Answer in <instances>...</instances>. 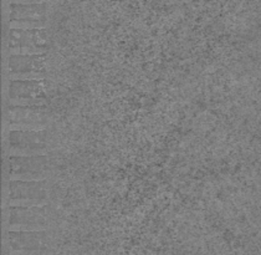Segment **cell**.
<instances>
[{
  "label": "cell",
  "mask_w": 261,
  "mask_h": 255,
  "mask_svg": "<svg viewBox=\"0 0 261 255\" xmlns=\"http://www.w3.org/2000/svg\"><path fill=\"white\" fill-rule=\"evenodd\" d=\"M54 223V212L46 206H10L9 231H49Z\"/></svg>",
  "instance_id": "obj_1"
},
{
  "label": "cell",
  "mask_w": 261,
  "mask_h": 255,
  "mask_svg": "<svg viewBox=\"0 0 261 255\" xmlns=\"http://www.w3.org/2000/svg\"><path fill=\"white\" fill-rule=\"evenodd\" d=\"M9 156L47 155L50 147V135L44 130H10Z\"/></svg>",
  "instance_id": "obj_2"
},
{
  "label": "cell",
  "mask_w": 261,
  "mask_h": 255,
  "mask_svg": "<svg viewBox=\"0 0 261 255\" xmlns=\"http://www.w3.org/2000/svg\"><path fill=\"white\" fill-rule=\"evenodd\" d=\"M8 45L10 54H46L50 50V36L45 28H10Z\"/></svg>",
  "instance_id": "obj_3"
},
{
  "label": "cell",
  "mask_w": 261,
  "mask_h": 255,
  "mask_svg": "<svg viewBox=\"0 0 261 255\" xmlns=\"http://www.w3.org/2000/svg\"><path fill=\"white\" fill-rule=\"evenodd\" d=\"M9 206H46L49 204V186L46 180H10L8 187Z\"/></svg>",
  "instance_id": "obj_4"
},
{
  "label": "cell",
  "mask_w": 261,
  "mask_h": 255,
  "mask_svg": "<svg viewBox=\"0 0 261 255\" xmlns=\"http://www.w3.org/2000/svg\"><path fill=\"white\" fill-rule=\"evenodd\" d=\"M51 162L47 155L9 156V178L20 181H42L49 177Z\"/></svg>",
  "instance_id": "obj_5"
},
{
  "label": "cell",
  "mask_w": 261,
  "mask_h": 255,
  "mask_svg": "<svg viewBox=\"0 0 261 255\" xmlns=\"http://www.w3.org/2000/svg\"><path fill=\"white\" fill-rule=\"evenodd\" d=\"M47 97V84L44 79L10 80L9 105L42 106Z\"/></svg>",
  "instance_id": "obj_6"
},
{
  "label": "cell",
  "mask_w": 261,
  "mask_h": 255,
  "mask_svg": "<svg viewBox=\"0 0 261 255\" xmlns=\"http://www.w3.org/2000/svg\"><path fill=\"white\" fill-rule=\"evenodd\" d=\"M47 69L46 54H10L8 60V73L10 80L22 79H45Z\"/></svg>",
  "instance_id": "obj_7"
},
{
  "label": "cell",
  "mask_w": 261,
  "mask_h": 255,
  "mask_svg": "<svg viewBox=\"0 0 261 255\" xmlns=\"http://www.w3.org/2000/svg\"><path fill=\"white\" fill-rule=\"evenodd\" d=\"M7 120L10 130H44L49 121V113L42 106L9 105Z\"/></svg>",
  "instance_id": "obj_8"
},
{
  "label": "cell",
  "mask_w": 261,
  "mask_h": 255,
  "mask_svg": "<svg viewBox=\"0 0 261 255\" xmlns=\"http://www.w3.org/2000/svg\"><path fill=\"white\" fill-rule=\"evenodd\" d=\"M10 28L34 29L44 28L47 19V4L45 3H11Z\"/></svg>",
  "instance_id": "obj_9"
},
{
  "label": "cell",
  "mask_w": 261,
  "mask_h": 255,
  "mask_svg": "<svg viewBox=\"0 0 261 255\" xmlns=\"http://www.w3.org/2000/svg\"><path fill=\"white\" fill-rule=\"evenodd\" d=\"M8 243L13 253H42L50 244L49 231H9Z\"/></svg>",
  "instance_id": "obj_10"
},
{
  "label": "cell",
  "mask_w": 261,
  "mask_h": 255,
  "mask_svg": "<svg viewBox=\"0 0 261 255\" xmlns=\"http://www.w3.org/2000/svg\"><path fill=\"white\" fill-rule=\"evenodd\" d=\"M13 3H45L47 0H11Z\"/></svg>",
  "instance_id": "obj_11"
}]
</instances>
